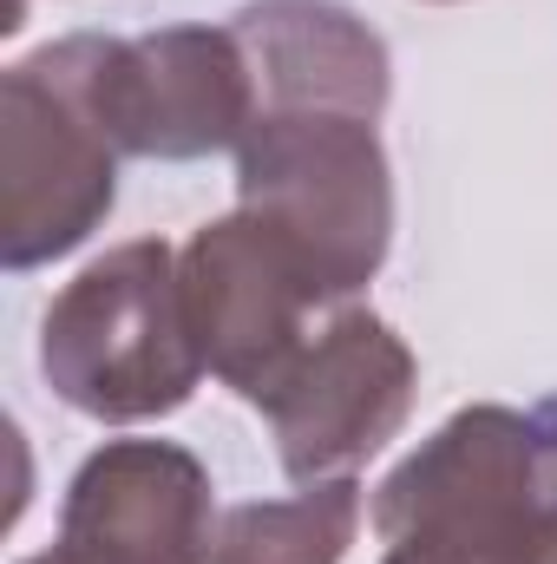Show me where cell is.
I'll list each match as a JSON object with an SVG mask.
<instances>
[{
    "mask_svg": "<svg viewBox=\"0 0 557 564\" xmlns=\"http://www.w3.org/2000/svg\"><path fill=\"white\" fill-rule=\"evenodd\" d=\"M381 564H557V394L479 401L374 492Z\"/></svg>",
    "mask_w": 557,
    "mask_h": 564,
    "instance_id": "obj_1",
    "label": "cell"
},
{
    "mask_svg": "<svg viewBox=\"0 0 557 564\" xmlns=\"http://www.w3.org/2000/svg\"><path fill=\"white\" fill-rule=\"evenodd\" d=\"M40 375L53 401L86 421L139 426L177 414L210 375L177 250L139 237L92 257L40 315Z\"/></svg>",
    "mask_w": 557,
    "mask_h": 564,
    "instance_id": "obj_2",
    "label": "cell"
},
{
    "mask_svg": "<svg viewBox=\"0 0 557 564\" xmlns=\"http://www.w3.org/2000/svg\"><path fill=\"white\" fill-rule=\"evenodd\" d=\"M40 59L66 79V93L92 112L119 158L190 164L210 151H237L256 126V86L230 20H184L132 40L66 33L46 40Z\"/></svg>",
    "mask_w": 557,
    "mask_h": 564,
    "instance_id": "obj_3",
    "label": "cell"
},
{
    "mask_svg": "<svg viewBox=\"0 0 557 564\" xmlns=\"http://www.w3.org/2000/svg\"><path fill=\"white\" fill-rule=\"evenodd\" d=\"M237 210H256L335 282L361 295L394 243V164L361 112H276L237 144Z\"/></svg>",
    "mask_w": 557,
    "mask_h": 564,
    "instance_id": "obj_4",
    "label": "cell"
},
{
    "mask_svg": "<svg viewBox=\"0 0 557 564\" xmlns=\"http://www.w3.org/2000/svg\"><path fill=\"white\" fill-rule=\"evenodd\" d=\"M177 263L204 368L250 408L276 394L288 368L308 355V341L348 308V295L256 210L204 224L177 250Z\"/></svg>",
    "mask_w": 557,
    "mask_h": 564,
    "instance_id": "obj_5",
    "label": "cell"
},
{
    "mask_svg": "<svg viewBox=\"0 0 557 564\" xmlns=\"http://www.w3.org/2000/svg\"><path fill=\"white\" fill-rule=\"evenodd\" d=\"M119 204V151L66 79L26 53L0 79V263L13 276L73 257Z\"/></svg>",
    "mask_w": 557,
    "mask_h": 564,
    "instance_id": "obj_6",
    "label": "cell"
},
{
    "mask_svg": "<svg viewBox=\"0 0 557 564\" xmlns=\"http://www.w3.org/2000/svg\"><path fill=\"white\" fill-rule=\"evenodd\" d=\"M414 388H419L414 348L374 308L348 302L308 341V355L288 368V381L263 401L282 473L295 486L348 479L354 466H368L407 426Z\"/></svg>",
    "mask_w": 557,
    "mask_h": 564,
    "instance_id": "obj_7",
    "label": "cell"
},
{
    "mask_svg": "<svg viewBox=\"0 0 557 564\" xmlns=\"http://www.w3.org/2000/svg\"><path fill=\"white\" fill-rule=\"evenodd\" d=\"M217 532V486L177 440H106L66 486V564H204Z\"/></svg>",
    "mask_w": 557,
    "mask_h": 564,
    "instance_id": "obj_8",
    "label": "cell"
},
{
    "mask_svg": "<svg viewBox=\"0 0 557 564\" xmlns=\"http://www.w3.org/2000/svg\"><path fill=\"white\" fill-rule=\"evenodd\" d=\"M250 59L256 119L276 112H361L381 119L394 93L387 40L341 0H250L230 13Z\"/></svg>",
    "mask_w": 557,
    "mask_h": 564,
    "instance_id": "obj_9",
    "label": "cell"
},
{
    "mask_svg": "<svg viewBox=\"0 0 557 564\" xmlns=\"http://www.w3.org/2000/svg\"><path fill=\"white\" fill-rule=\"evenodd\" d=\"M361 532V486L315 479L288 499H250L217 512L204 564H341Z\"/></svg>",
    "mask_w": 557,
    "mask_h": 564,
    "instance_id": "obj_10",
    "label": "cell"
},
{
    "mask_svg": "<svg viewBox=\"0 0 557 564\" xmlns=\"http://www.w3.org/2000/svg\"><path fill=\"white\" fill-rule=\"evenodd\" d=\"M20 20H26V0H7V20H0V26H7V33H13V26H20Z\"/></svg>",
    "mask_w": 557,
    "mask_h": 564,
    "instance_id": "obj_11",
    "label": "cell"
},
{
    "mask_svg": "<svg viewBox=\"0 0 557 564\" xmlns=\"http://www.w3.org/2000/svg\"><path fill=\"white\" fill-rule=\"evenodd\" d=\"M20 564H66L59 552H40V558H20Z\"/></svg>",
    "mask_w": 557,
    "mask_h": 564,
    "instance_id": "obj_12",
    "label": "cell"
},
{
    "mask_svg": "<svg viewBox=\"0 0 557 564\" xmlns=\"http://www.w3.org/2000/svg\"><path fill=\"white\" fill-rule=\"evenodd\" d=\"M439 7H446V0H439Z\"/></svg>",
    "mask_w": 557,
    "mask_h": 564,
    "instance_id": "obj_13",
    "label": "cell"
}]
</instances>
